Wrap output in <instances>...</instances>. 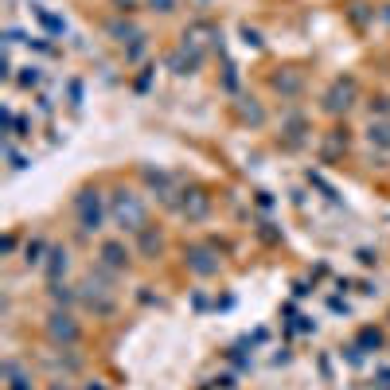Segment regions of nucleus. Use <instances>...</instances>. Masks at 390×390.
<instances>
[{
    "label": "nucleus",
    "mask_w": 390,
    "mask_h": 390,
    "mask_svg": "<svg viewBox=\"0 0 390 390\" xmlns=\"http://www.w3.org/2000/svg\"><path fill=\"white\" fill-rule=\"evenodd\" d=\"M51 336H55V339H67V344H75V339H78L75 320H70V316H63V313H55V316H51Z\"/></svg>",
    "instance_id": "7ed1b4c3"
},
{
    "label": "nucleus",
    "mask_w": 390,
    "mask_h": 390,
    "mask_svg": "<svg viewBox=\"0 0 390 390\" xmlns=\"http://www.w3.org/2000/svg\"><path fill=\"white\" fill-rule=\"evenodd\" d=\"M113 211H118V219L125 222V230H141V222H144V207L137 203V199H133L129 191H118V207H113Z\"/></svg>",
    "instance_id": "f257e3e1"
},
{
    "label": "nucleus",
    "mask_w": 390,
    "mask_h": 390,
    "mask_svg": "<svg viewBox=\"0 0 390 390\" xmlns=\"http://www.w3.org/2000/svg\"><path fill=\"white\" fill-rule=\"evenodd\" d=\"M90 195H94V191H86L82 199H78V207H82V230H86V234H94V230H98V222H102V211H98V199L90 203Z\"/></svg>",
    "instance_id": "f03ea898"
},
{
    "label": "nucleus",
    "mask_w": 390,
    "mask_h": 390,
    "mask_svg": "<svg viewBox=\"0 0 390 390\" xmlns=\"http://www.w3.org/2000/svg\"><path fill=\"white\" fill-rule=\"evenodd\" d=\"M4 375H8V390H32V379H27L24 371H20V363L16 359H8V363H4Z\"/></svg>",
    "instance_id": "20e7f679"
},
{
    "label": "nucleus",
    "mask_w": 390,
    "mask_h": 390,
    "mask_svg": "<svg viewBox=\"0 0 390 390\" xmlns=\"http://www.w3.org/2000/svg\"><path fill=\"white\" fill-rule=\"evenodd\" d=\"M161 4V12H172V0H153V8Z\"/></svg>",
    "instance_id": "423d86ee"
},
{
    "label": "nucleus",
    "mask_w": 390,
    "mask_h": 390,
    "mask_svg": "<svg viewBox=\"0 0 390 390\" xmlns=\"http://www.w3.org/2000/svg\"><path fill=\"white\" fill-rule=\"evenodd\" d=\"M102 258H106V265H118V270H121V265H129V250H121L118 242H106Z\"/></svg>",
    "instance_id": "39448f33"
}]
</instances>
